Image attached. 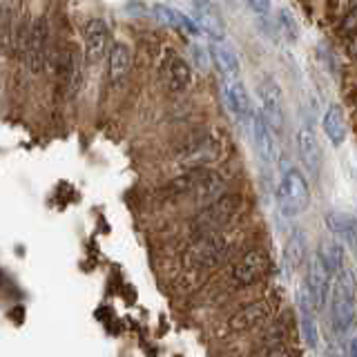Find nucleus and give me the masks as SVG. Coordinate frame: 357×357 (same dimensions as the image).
I'll use <instances>...</instances> for the list:
<instances>
[{
  "label": "nucleus",
  "instance_id": "13",
  "mask_svg": "<svg viewBox=\"0 0 357 357\" xmlns=\"http://www.w3.org/2000/svg\"><path fill=\"white\" fill-rule=\"evenodd\" d=\"M223 100H226L228 109L239 121H250L252 123L257 112L252 107L248 89H245L239 81H232V78H228V81L223 83Z\"/></svg>",
  "mask_w": 357,
  "mask_h": 357
},
{
  "label": "nucleus",
  "instance_id": "3",
  "mask_svg": "<svg viewBox=\"0 0 357 357\" xmlns=\"http://www.w3.org/2000/svg\"><path fill=\"white\" fill-rule=\"evenodd\" d=\"M277 201L284 215H299L310 206V185L299 170H288L277 188Z\"/></svg>",
  "mask_w": 357,
  "mask_h": 357
},
{
  "label": "nucleus",
  "instance_id": "4",
  "mask_svg": "<svg viewBox=\"0 0 357 357\" xmlns=\"http://www.w3.org/2000/svg\"><path fill=\"white\" fill-rule=\"evenodd\" d=\"M228 257V241L219 232L201 234L185 252L188 268H215Z\"/></svg>",
  "mask_w": 357,
  "mask_h": 357
},
{
  "label": "nucleus",
  "instance_id": "9",
  "mask_svg": "<svg viewBox=\"0 0 357 357\" xmlns=\"http://www.w3.org/2000/svg\"><path fill=\"white\" fill-rule=\"evenodd\" d=\"M273 312H275V306H273L271 299L250 301V304L241 306L228 319V328L232 333H243V331H250V328H257V326H264L266 321H271Z\"/></svg>",
  "mask_w": 357,
  "mask_h": 357
},
{
  "label": "nucleus",
  "instance_id": "17",
  "mask_svg": "<svg viewBox=\"0 0 357 357\" xmlns=\"http://www.w3.org/2000/svg\"><path fill=\"white\" fill-rule=\"evenodd\" d=\"M195 9H197V20L201 22L206 33H210L212 40H223L226 38V27H223L221 14L217 7L210 3V0H195Z\"/></svg>",
  "mask_w": 357,
  "mask_h": 357
},
{
  "label": "nucleus",
  "instance_id": "28",
  "mask_svg": "<svg viewBox=\"0 0 357 357\" xmlns=\"http://www.w3.org/2000/svg\"><path fill=\"white\" fill-rule=\"evenodd\" d=\"M349 355L357 357V326L353 328V335H351V340H349Z\"/></svg>",
  "mask_w": 357,
  "mask_h": 357
},
{
  "label": "nucleus",
  "instance_id": "21",
  "mask_svg": "<svg viewBox=\"0 0 357 357\" xmlns=\"http://www.w3.org/2000/svg\"><path fill=\"white\" fill-rule=\"evenodd\" d=\"M326 226L333 234H337V237L357 245V219L355 217L344 215V212H331L326 217Z\"/></svg>",
  "mask_w": 357,
  "mask_h": 357
},
{
  "label": "nucleus",
  "instance_id": "10",
  "mask_svg": "<svg viewBox=\"0 0 357 357\" xmlns=\"http://www.w3.org/2000/svg\"><path fill=\"white\" fill-rule=\"evenodd\" d=\"M297 310H299V333L306 346L315 349L319 344V326H317V304L312 299L308 286L297 290Z\"/></svg>",
  "mask_w": 357,
  "mask_h": 357
},
{
  "label": "nucleus",
  "instance_id": "26",
  "mask_svg": "<svg viewBox=\"0 0 357 357\" xmlns=\"http://www.w3.org/2000/svg\"><path fill=\"white\" fill-rule=\"evenodd\" d=\"M245 5L257 16H268V11H271V0H245Z\"/></svg>",
  "mask_w": 357,
  "mask_h": 357
},
{
  "label": "nucleus",
  "instance_id": "27",
  "mask_svg": "<svg viewBox=\"0 0 357 357\" xmlns=\"http://www.w3.org/2000/svg\"><path fill=\"white\" fill-rule=\"evenodd\" d=\"M346 52H349V56L353 61H357V33H353V36L349 38V43H346Z\"/></svg>",
  "mask_w": 357,
  "mask_h": 357
},
{
  "label": "nucleus",
  "instance_id": "18",
  "mask_svg": "<svg viewBox=\"0 0 357 357\" xmlns=\"http://www.w3.org/2000/svg\"><path fill=\"white\" fill-rule=\"evenodd\" d=\"M210 56L215 61V67L219 70V74H223L226 78H237L241 72V65L237 54H234L228 45H223V40H212L210 45Z\"/></svg>",
  "mask_w": 357,
  "mask_h": 357
},
{
  "label": "nucleus",
  "instance_id": "14",
  "mask_svg": "<svg viewBox=\"0 0 357 357\" xmlns=\"http://www.w3.org/2000/svg\"><path fill=\"white\" fill-rule=\"evenodd\" d=\"M250 132H252V141L257 154L261 156V161L266 165H273L277 159V145H275V130L268 126V121L261 116V112H257L252 123H250Z\"/></svg>",
  "mask_w": 357,
  "mask_h": 357
},
{
  "label": "nucleus",
  "instance_id": "8",
  "mask_svg": "<svg viewBox=\"0 0 357 357\" xmlns=\"http://www.w3.org/2000/svg\"><path fill=\"white\" fill-rule=\"evenodd\" d=\"M268 271H271V259H268V255L264 250L245 252L232 268V284L239 288L252 286L259 279H264Z\"/></svg>",
  "mask_w": 357,
  "mask_h": 357
},
{
  "label": "nucleus",
  "instance_id": "19",
  "mask_svg": "<svg viewBox=\"0 0 357 357\" xmlns=\"http://www.w3.org/2000/svg\"><path fill=\"white\" fill-rule=\"evenodd\" d=\"M107 67H109V81L112 83H121L123 78L130 74L132 67V52L126 43H114L107 54Z\"/></svg>",
  "mask_w": 357,
  "mask_h": 357
},
{
  "label": "nucleus",
  "instance_id": "16",
  "mask_svg": "<svg viewBox=\"0 0 357 357\" xmlns=\"http://www.w3.org/2000/svg\"><path fill=\"white\" fill-rule=\"evenodd\" d=\"M161 74H163V83L170 92H183V89L192 83V70H190V65L183 59H178V56H170V59L163 63Z\"/></svg>",
  "mask_w": 357,
  "mask_h": 357
},
{
  "label": "nucleus",
  "instance_id": "23",
  "mask_svg": "<svg viewBox=\"0 0 357 357\" xmlns=\"http://www.w3.org/2000/svg\"><path fill=\"white\" fill-rule=\"evenodd\" d=\"M321 259L326 261L328 271L333 275H340L344 271V245L337 239H331L321 245Z\"/></svg>",
  "mask_w": 357,
  "mask_h": 357
},
{
  "label": "nucleus",
  "instance_id": "15",
  "mask_svg": "<svg viewBox=\"0 0 357 357\" xmlns=\"http://www.w3.org/2000/svg\"><path fill=\"white\" fill-rule=\"evenodd\" d=\"M219 150H221V145L217 143V139L212 137V134H206V137L197 139L192 145H188V152L183 156V165H188L190 170H195V167H206L219 159Z\"/></svg>",
  "mask_w": 357,
  "mask_h": 357
},
{
  "label": "nucleus",
  "instance_id": "5",
  "mask_svg": "<svg viewBox=\"0 0 357 357\" xmlns=\"http://www.w3.org/2000/svg\"><path fill=\"white\" fill-rule=\"evenodd\" d=\"M47 45H50V25L45 18H36L25 31V63L29 67V72L38 74L45 63H47Z\"/></svg>",
  "mask_w": 357,
  "mask_h": 357
},
{
  "label": "nucleus",
  "instance_id": "6",
  "mask_svg": "<svg viewBox=\"0 0 357 357\" xmlns=\"http://www.w3.org/2000/svg\"><path fill=\"white\" fill-rule=\"evenodd\" d=\"M112 50V29L103 18H89L83 27V59L94 65Z\"/></svg>",
  "mask_w": 357,
  "mask_h": 357
},
{
  "label": "nucleus",
  "instance_id": "1",
  "mask_svg": "<svg viewBox=\"0 0 357 357\" xmlns=\"http://www.w3.org/2000/svg\"><path fill=\"white\" fill-rule=\"evenodd\" d=\"M355 295H357V282L355 273L344 268L337 275V284L331 290V306H333V326L337 333H346L353 328L355 321Z\"/></svg>",
  "mask_w": 357,
  "mask_h": 357
},
{
  "label": "nucleus",
  "instance_id": "12",
  "mask_svg": "<svg viewBox=\"0 0 357 357\" xmlns=\"http://www.w3.org/2000/svg\"><path fill=\"white\" fill-rule=\"evenodd\" d=\"M295 145H297V154L301 159V165L306 167V172L312 178H317L321 172V148H319L315 132L306 126H301L295 134Z\"/></svg>",
  "mask_w": 357,
  "mask_h": 357
},
{
  "label": "nucleus",
  "instance_id": "22",
  "mask_svg": "<svg viewBox=\"0 0 357 357\" xmlns=\"http://www.w3.org/2000/svg\"><path fill=\"white\" fill-rule=\"evenodd\" d=\"M306 252H308V239L304 230H295L286 241L284 248V259L290 268H299L306 261Z\"/></svg>",
  "mask_w": 357,
  "mask_h": 357
},
{
  "label": "nucleus",
  "instance_id": "11",
  "mask_svg": "<svg viewBox=\"0 0 357 357\" xmlns=\"http://www.w3.org/2000/svg\"><path fill=\"white\" fill-rule=\"evenodd\" d=\"M331 277H333V273L328 271L326 261H324V259H321V255L317 252V255L310 259V264H308L306 286H308L310 295H312V299H315V304H317V308H319V310L328 304L331 288H333Z\"/></svg>",
  "mask_w": 357,
  "mask_h": 357
},
{
  "label": "nucleus",
  "instance_id": "7",
  "mask_svg": "<svg viewBox=\"0 0 357 357\" xmlns=\"http://www.w3.org/2000/svg\"><path fill=\"white\" fill-rule=\"evenodd\" d=\"M259 103H261V116L268 121L277 132H282L286 126V107H284V94L282 87H279L273 78H266V81L259 85Z\"/></svg>",
  "mask_w": 357,
  "mask_h": 357
},
{
  "label": "nucleus",
  "instance_id": "20",
  "mask_svg": "<svg viewBox=\"0 0 357 357\" xmlns=\"http://www.w3.org/2000/svg\"><path fill=\"white\" fill-rule=\"evenodd\" d=\"M321 128H324V134H326L333 145H342L346 141V121H344V114L337 105H331L326 109V114H324V121H321Z\"/></svg>",
  "mask_w": 357,
  "mask_h": 357
},
{
  "label": "nucleus",
  "instance_id": "24",
  "mask_svg": "<svg viewBox=\"0 0 357 357\" xmlns=\"http://www.w3.org/2000/svg\"><path fill=\"white\" fill-rule=\"evenodd\" d=\"M275 25H277V31H279V36L290 40V43H295L299 38V25H297V20L295 16L290 14L288 9H277V20H275Z\"/></svg>",
  "mask_w": 357,
  "mask_h": 357
},
{
  "label": "nucleus",
  "instance_id": "25",
  "mask_svg": "<svg viewBox=\"0 0 357 357\" xmlns=\"http://www.w3.org/2000/svg\"><path fill=\"white\" fill-rule=\"evenodd\" d=\"M337 31L342 33V36H346V38H351L353 33H357V5H353L344 14V18L340 20V25H337Z\"/></svg>",
  "mask_w": 357,
  "mask_h": 357
},
{
  "label": "nucleus",
  "instance_id": "2",
  "mask_svg": "<svg viewBox=\"0 0 357 357\" xmlns=\"http://www.w3.org/2000/svg\"><path fill=\"white\" fill-rule=\"evenodd\" d=\"M239 208H241L239 195H219L195 217L192 232L197 237H201V234H210V232H219L234 219Z\"/></svg>",
  "mask_w": 357,
  "mask_h": 357
}]
</instances>
